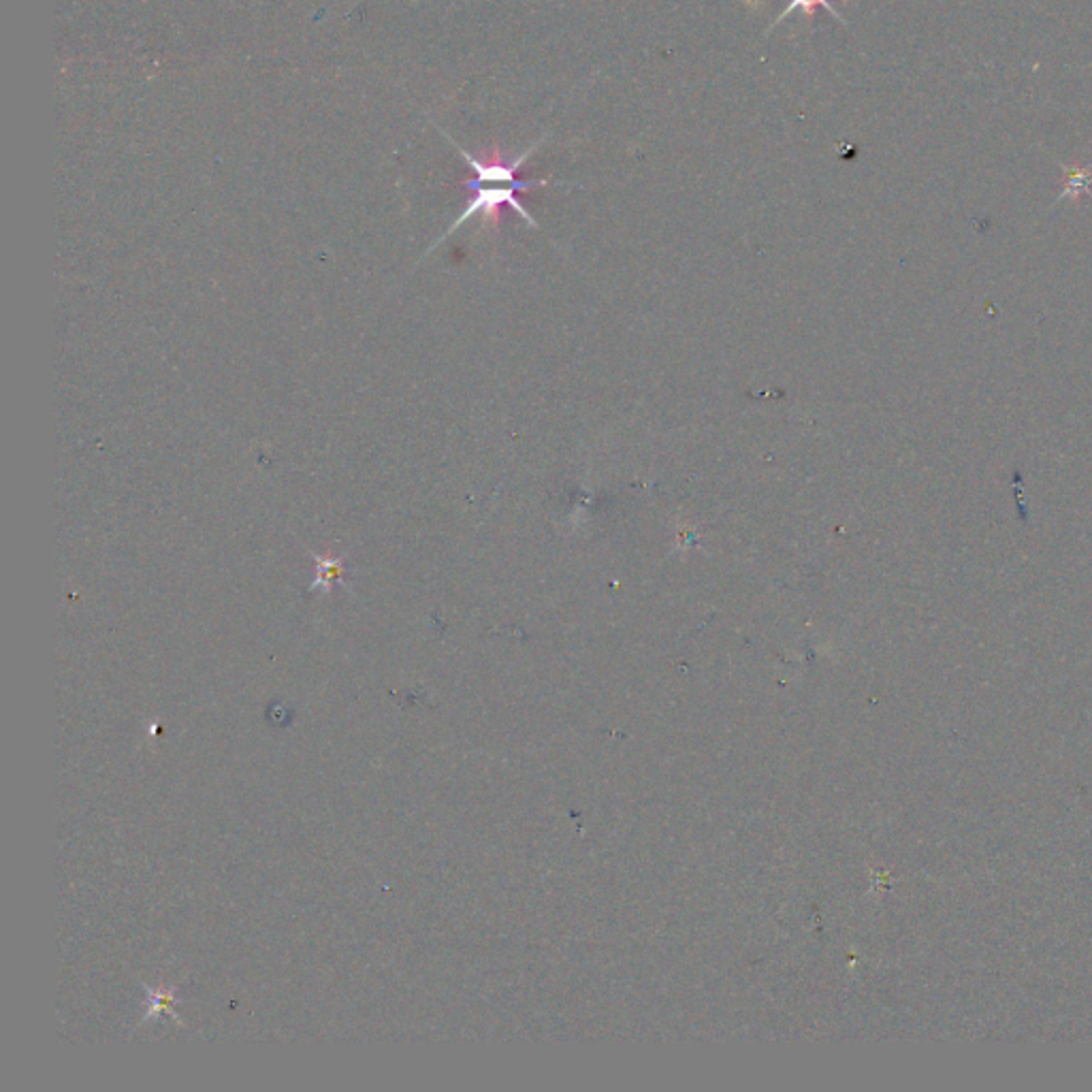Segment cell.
<instances>
[{
    "label": "cell",
    "instance_id": "cell-1",
    "mask_svg": "<svg viewBox=\"0 0 1092 1092\" xmlns=\"http://www.w3.org/2000/svg\"><path fill=\"white\" fill-rule=\"evenodd\" d=\"M464 186L468 190H472V197L464 209V214H461L452 225L450 229L436 241V245L448 237L450 233H454L461 225H466L470 218L474 216H480L485 225H493L497 227L499 220H501V207H513L515 212L531 227V229H538V223L531 218V214L525 209V205L521 203V199L517 197L519 192H529L534 190L531 186H517V184H478V182H472V180H466ZM434 245V248H436Z\"/></svg>",
    "mask_w": 1092,
    "mask_h": 1092
},
{
    "label": "cell",
    "instance_id": "cell-2",
    "mask_svg": "<svg viewBox=\"0 0 1092 1092\" xmlns=\"http://www.w3.org/2000/svg\"><path fill=\"white\" fill-rule=\"evenodd\" d=\"M546 137H542L540 141L531 144L521 156H517L515 160H506L501 154V150L497 146H493V150L485 156V158H476L472 156L470 152H466L464 148H459L450 137L448 141L457 148V152L461 154V158H464L470 166V172L474 174L472 182H478V184H517V186H531V188H542V186H549L551 184V178H542V180H521L519 178V172L521 166L531 158V154L544 144Z\"/></svg>",
    "mask_w": 1092,
    "mask_h": 1092
},
{
    "label": "cell",
    "instance_id": "cell-3",
    "mask_svg": "<svg viewBox=\"0 0 1092 1092\" xmlns=\"http://www.w3.org/2000/svg\"><path fill=\"white\" fill-rule=\"evenodd\" d=\"M817 7L826 9V11H828V14L832 16V18H836L838 22H841V24H846V20H843L841 16H838V11H836V9L832 7V3H830V0H789V3H787V7H785V9L781 11V16H779V18H777V20H775V22L771 24L769 32H771V30H773V28H775L777 24H781V22H783L785 18H789V16L794 14V11H801V14L805 16V20H807V22H811V20L815 18V9H817Z\"/></svg>",
    "mask_w": 1092,
    "mask_h": 1092
},
{
    "label": "cell",
    "instance_id": "cell-4",
    "mask_svg": "<svg viewBox=\"0 0 1092 1092\" xmlns=\"http://www.w3.org/2000/svg\"><path fill=\"white\" fill-rule=\"evenodd\" d=\"M1065 174H1067V184H1065V192L1059 197V201L1063 199H1073L1077 201L1082 194H1090L1092 190V174L1090 170H1080V166H1065Z\"/></svg>",
    "mask_w": 1092,
    "mask_h": 1092
},
{
    "label": "cell",
    "instance_id": "cell-5",
    "mask_svg": "<svg viewBox=\"0 0 1092 1092\" xmlns=\"http://www.w3.org/2000/svg\"><path fill=\"white\" fill-rule=\"evenodd\" d=\"M318 562V580L314 582V587L318 584H324L329 587L331 584V578H340L342 576V562L340 560H322V557H316Z\"/></svg>",
    "mask_w": 1092,
    "mask_h": 1092
}]
</instances>
